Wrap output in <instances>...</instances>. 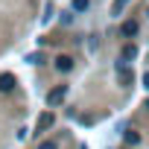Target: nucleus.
I'll list each match as a JSON object with an SVG mask.
<instances>
[{"mask_svg": "<svg viewBox=\"0 0 149 149\" xmlns=\"http://www.w3.org/2000/svg\"><path fill=\"white\" fill-rule=\"evenodd\" d=\"M126 3H129V0H117V3H114V15H117V12H120V9H123Z\"/></svg>", "mask_w": 149, "mask_h": 149, "instance_id": "6e6552de", "label": "nucleus"}, {"mask_svg": "<svg viewBox=\"0 0 149 149\" xmlns=\"http://www.w3.org/2000/svg\"><path fill=\"white\" fill-rule=\"evenodd\" d=\"M70 67H73V58H70V56H58V58H56V70H61V73H67Z\"/></svg>", "mask_w": 149, "mask_h": 149, "instance_id": "7ed1b4c3", "label": "nucleus"}, {"mask_svg": "<svg viewBox=\"0 0 149 149\" xmlns=\"http://www.w3.org/2000/svg\"><path fill=\"white\" fill-rule=\"evenodd\" d=\"M123 58H134V47H126L123 50Z\"/></svg>", "mask_w": 149, "mask_h": 149, "instance_id": "0eeeda50", "label": "nucleus"}, {"mask_svg": "<svg viewBox=\"0 0 149 149\" xmlns=\"http://www.w3.org/2000/svg\"><path fill=\"white\" fill-rule=\"evenodd\" d=\"M12 88H15V76H12V73H3V76H0V91L9 94Z\"/></svg>", "mask_w": 149, "mask_h": 149, "instance_id": "f03ea898", "label": "nucleus"}, {"mask_svg": "<svg viewBox=\"0 0 149 149\" xmlns=\"http://www.w3.org/2000/svg\"><path fill=\"white\" fill-rule=\"evenodd\" d=\"M134 32H137V24L134 21H126L123 24V35H134Z\"/></svg>", "mask_w": 149, "mask_h": 149, "instance_id": "39448f33", "label": "nucleus"}, {"mask_svg": "<svg viewBox=\"0 0 149 149\" xmlns=\"http://www.w3.org/2000/svg\"><path fill=\"white\" fill-rule=\"evenodd\" d=\"M143 88H149V73H143Z\"/></svg>", "mask_w": 149, "mask_h": 149, "instance_id": "9d476101", "label": "nucleus"}, {"mask_svg": "<svg viewBox=\"0 0 149 149\" xmlns=\"http://www.w3.org/2000/svg\"><path fill=\"white\" fill-rule=\"evenodd\" d=\"M50 126H53V114L44 111V114L38 117V132H44V129H50Z\"/></svg>", "mask_w": 149, "mask_h": 149, "instance_id": "20e7f679", "label": "nucleus"}, {"mask_svg": "<svg viewBox=\"0 0 149 149\" xmlns=\"http://www.w3.org/2000/svg\"><path fill=\"white\" fill-rule=\"evenodd\" d=\"M64 97H67V85H61V88H53V91L47 94V102H50V105H58Z\"/></svg>", "mask_w": 149, "mask_h": 149, "instance_id": "f257e3e1", "label": "nucleus"}, {"mask_svg": "<svg viewBox=\"0 0 149 149\" xmlns=\"http://www.w3.org/2000/svg\"><path fill=\"white\" fill-rule=\"evenodd\" d=\"M38 149H58V146H56V143H53V140H47V143H41V146H38Z\"/></svg>", "mask_w": 149, "mask_h": 149, "instance_id": "1a4fd4ad", "label": "nucleus"}, {"mask_svg": "<svg viewBox=\"0 0 149 149\" xmlns=\"http://www.w3.org/2000/svg\"><path fill=\"white\" fill-rule=\"evenodd\" d=\"M146 108H149V102H146Z\"/></svg>", "mask_w": 149, "mask_h": 149, "instance_id": "9b49d317", "label": "nucleus"}, {"mask_svg": "<svg viewBox=\"0 0 149 149\" xmlns=\"http://www.w3.org/2000/svg\"><path fill=\"white\" fill-rule=\"evenodd\" d=\"M73 9H76V12H82V9H88V0H73Z\"/></svg>", "mask_w": 149, "mask_h": 149, "instance_id": "423d86ee", "label": "nucleus"}]
</instances>
